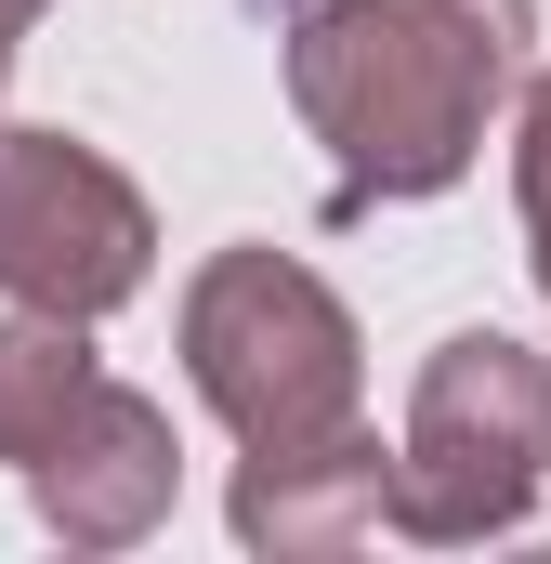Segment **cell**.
I'll return each mask as SVG.
<instances>
[{
	"instance_id": "9",
	"label": "cell",
	"mask_w": 551,
	"mask_h": 564,
	"mask_svg": "<svg viewBox=\"0 0 551 564\" xmlns=\"http://www.w3.org/2000/svg\"><path fill=\"white\" fill-rule=\"evenodd\" d=\"M53 0H0V79H13V53H26V26H40Z\"/></svg>"
},
{
	"instance_id": "4",
	"label": "cell",
	"mask_w": 551,
	"mask_h": 564,
	"mask_svg": "<svg viewBox=\"0 0 551 564\" xmlns=\"http://www.w3.org/2000/svg\"><path fill=\"white\" fill-rule=\"evenodd\" d=\"M158 263V224H144L132 171L93 158L79 132H26L0 119V302H40V315H119Z\"/></svg>"
},
{
	"instance_id": "2",
	"label": "cell",
	"mask_w": 551,
	"mask_h": 564,
	"mask_svg": "<svg viewBox=\"0 0 551 564\" xmlns=\"http://www.w3.org/2000/svg\"><path fill=\"white\" fill-rule=\"evenodd\" d=\"M184 381L237 446H315L355 433L368 394V341L342 315V289L289 250H210L184 289Z\"/></svg>"
},
{
	"instance_id": "7",
	"label": "cell",
	"mask_w": 551,
	"mask_h": 564,
	"mask_svg": "<svg viewBox=\"0 0 551 564\" xmlns=\"http://www.w3.org/2000/svg\"><path fill=\"white\" fill-rule=\"evenodd\" d=\"M79 328H93V315H40V302L0 315V473H40V446L79 421V394L106 381Z\"/></svg>"
},
{
	"instance_id": "6",
	"label": "cell",
	"mask_w": 551,
	"mask_h": 564,
	"mask_svg": "<svg viewBox=\"0 0 551 564\" xmlns=\"http://www.w3.org/2000/svg\"><path fill=\"white\" fill-rule=\"evenodd\" d=\"M395 525V446L355 421V433H315V446H250L237 473V539L276 564H315V552H355Z\"/></svg>"
},
{
	"instance_id": "3",
	"label": "cell",
	"mask_w": 551,
	"mask_h": 564,
	"mask_svg": "<svg viewBox=\"0 0 551 564\" xmlns=\"http://www.w3.org/2000/svg\"><path fill=\"white\" fill-rule=\"evenodd\" d=\"M539 486H551V355H526L512 328L433 341L408 394V446H395V525L433 552H473V539H512Z\"/></svg>"
},
{
	"instance_id": "5",
	"label": "cell",
	"mask_w": 551,
	"mask_h": 564,
	"mask_svg": "<svg viewBox=\"0 0 551 564\" xmlns=\"http://www.w3.org/2000/svg\"><path fill=\"white\" fill-rule=\"evenodd\" d=\"M40 525L66 539V552H132L171 525V486H184V446H171V408L132 394V381H93L79 394V421L40 446Z\"/></svg>"
},
{
	"instance_id": "1",
	"label": "cell",
	"mask_w": 551,
	"mask_h": 564,
	"mask_svg": "<svg viewBox=\"0 0 551 564\" xmlns=\"http://www.w3.org/2000/svg\"><path fill=\"white\" fill-rule=\"evenodd\" d=\"M539 0H302L289 13V106L342 158V210L446 197L486 119L512 106Z\"/></svg>"
},
{
	"instance_id": "8",
	"label": "cell",
	"mask_w": 551,
	"mask_h": 564,
	"mask_svg": "<svg viewBox=\"0 0 551 564\" xmlns=\"http://www.w3.org/2000/svg\"><path fill=\"white\" fill-rule=\"evenodd\" d=\"M512 210H526V263L551 289V66H526V106H512Z\"/></svg>"
}]
</instances>
